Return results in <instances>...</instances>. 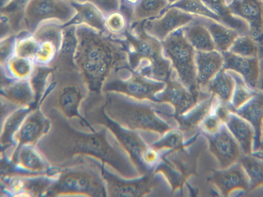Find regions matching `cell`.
<instances>
[{"label": "cell", "instance_id": "cell-1", "mask_svg": "<svg viewBox=\"0 0 263 197\" xmlns=\"http://www.w3.org/2000/svg\"><path fill=\"white\" fill-rule=\"evenodd\" d=\"M44 113L51 120V127L36 145L52 166L63 168L77 156L86 155L100 160L123 178L141 176L106 127L95 131H83L74 127L70 120L58 110L52 109Z\"/></svg>", "mask_w": 263, "mask_h": 197}, {"label": "cell", "instance_id": "cell-2", "mask_svg": "<svg viewBox=\"0 0 263 197\" xmlns=\"http://www.w3.org/2000/svg\"><path fill=\"white\" fill-rule=\"evenodd\" d=\"M76 35L74 64L89 92L101 93L118 70L129 67L127 49L121 41L85 25L76 26Z\"/></svg>", "mask_w": 263, "mask_h": 197}, {"label": "cell", "instance_id": "cell-3", "mask_svg": "<svg viewBox=\"0 0 263 197\" xmlns=\"http://www.w3.org/2000/svg\"><path fill=\"white\" fill-rule=\"evenodd\" d=\"M89 93L87 83L76 67L50 69L45 77L39 105L44 113L52 109L58 110L68 120L77 118L82 126L95 131L80 111Z\"/></svg>", "mask_w": 263, "mask_h": 197}, {"label": "cell", "instance_id": "cell-4", "mask_svg": "<svg viewBox=\"0 0 263 197\" xmlns=\"http://www.w3.org/2000/svg\"><path fill=\"white\" fill-rule=\"evenodd\" d=\"M102 100L106 115L123 128L160 135L174 128L172 120L162 119L158 111L168 103L137 100L115 91L103 92Z\"/></svg>", "mask_w": 263, "mask_h": 197}, {"label": "cell", "instance_id": "cell-5", "mask_svg": "<svg viewBox=\"0 0 263 197\" xmlns=\"http://www.w3.org/2000/svg\"><path fill=\"white\" fill-rule=\"evenodd\" d=\"M128 27L121 38L129 53V68L149 78L166 82L172 71L161 42L146 33L142 25Z\"/></svg>", "mask_w": 263, "mask_h": 197}, {"label": "cell", "instance_id": "cell-6", "mask_svg": "<svg viewBox=\"0 0 263 197\" xmlns=\"http://www.w3.org/2000/svg\"><path fill=\"white\" fill-rule=\"evenodd\" d=\"M102 163L92 156H77L69 165L61 168L57 181L45 196H107Z\"/></svg>", "mask_w": 263, "mask_h": 197}, {"label": "cell", "instance_id": "cell-7", "mask_svg": "<svg viewBox=\"0 0 263 197\" xmlns=\"http://www.w3.org/2000/svg\"><path fill=\"white\" fill-rule=\"evenodd\" d=\"M161 43L164 55L171 62L172 69L178 79L190 90L201 91L197 82L196 50L186 39L182 28L172 33Z\"/></svg>", "mask_w": 263, "mask_h": 197}, {"label": "cell", "instance_id": "cell-8", "mask_svg": "<svg viewBox=\"0 0 263 197\" xmlns=\"http://www.w3.org/2000/svg\"><path fill=\"white\" fill-rule=\"evenodd\" d=\"M35 145L21 146L9 155L1 152V175H39L59 173Z\"/></svg>", "mask_w": 263, "mask_h": 197}, {"label": "cell", "instance_id": "cell-9", "mask_svg": "<svg viewBox=\"0 0 263 197\" xmlns=\"http://www.w3.org/2000/svg\"><path fill=\"white\" fill-rule=\"evenodd\" d=\"M165 84L164 82L145 77L126 67L118 70L104 84L102 92L115 91L137 100L157 101L156 95Z\"/></svg>", "mask_w": 263, "mask_h": 197}, {"label": "cell", "instance_id": "cell-10", "mask_svg": "<svg viewBox=\"0 0 263 197\" xmlns=\"http://www.w3.org/2000/svg\"><path fill=\"white\" fill-rule=\"evenodd\" d=\"M76 14L68 0H29L24 11L25 30L33 33L40 24L48 20L58 21L64 26Z\"/></svg>", "mask_w": 263, "mask_h": 197}, {"label": "cell", "instance_id": "cell-11", "mask_svg": "<svg viewBox=\"0 0 263 197\" xmlns=\"http://www.w3.org/2000/svg\"><path fill=\"white\" fill-rule=\"evenodd\" d=\"M59 173L30 175H1V196H45L57 181Z\"/></svg>", "mask_w": 263, "mask_h": 197}, {"label": "cell", "instance_id": "cell-12", "mask_svg": "<svg viewBox=\"0 0 263 197\" xmlns=\"http://www.w3.org/2000/svg\"><path fill=\"white\" fill-rule=\"evenodd\" d=\"M165 83L164 88L156 95V100L170 104L177 116L186 113L200 102L212 95L208 92L190 90L178 79L172 69Z\"/></svg>", "mask_w": 263, "mask_h": 197}, {"label": "cell", "instance_id": "cell-13", "mask_svg": "<svg viewBox=\"0 0 263 197\" xmlns=\"http://www.w3.org/2000/svg\"><path fill=\"white\" fill-rule=\"evenodd\" d=\"M204 135L219 169H226L239 162L243 154L242 150L225 124L215 134Z\"/></svg>", "mask_w": 263, "mask_h": 197}, {"label": "cell", "instance_id": "cell-14", "mask_svg": "<svg viewBox=\"0 0 263 197\" xmlns=\"http://www.w3.org/2000/svg\"><path fill=\"white\" fill-rule=\"evenodd\" d=\"M195 15L177 8L168 7L159 17L144 21L142 27L146 33L161 42L192 22Z\"/></svg>", "mask_w": 263, "mask_h": 197}, {"label": "cell", "instance_id": "cell-15", "mask_svg": "<svg viewBox=\"0 0 263 197\" xmlns=\"http://www.w3.org/2000/svg\"><path fill=\"white\" fill-rule=\"evenodd\" d=\"M210 181L221 196H236L250 190L249 179L239 162L215 171Z\"/></svg>", "mask_w": 263, "mask_h": 197}, {"label": "cell", "instance_id": "cell-16", "mask_svg": "<svg viewBox=\"0 0 263 197\" xmlns=\"http://www.w3.org/2000/svg\"><path fill=\"white\" fill-rule=\"evenodd\" d=\"M51 120L43 111L39 105L26 117L14 136V147L7 155L21 146L36 145L38 141L46 134L51 127Z\"/></svg>", "mask_w": 263, "mask_h": 197}, {"label": "cell", "instance_id": "cell-17", "mask_svg": "<svg viewBox=\"0 0 263 197\" xmlns=\"http://www.w3.org/2000/svg\"><path fill=\"white\" fill-rule=\"evenodd\" d=\"M101 169L107 196H145L150 193L156 185L154 179L150 176L134 182L123 180L107 169L103 163Z\"/></svg>", "mask_w": 263, "mask_h": 197}, {"label": "cell", "instance_id": "cell-18", "mask_svg": "<svg viewBox=\"0 0 263 197\" xmlns=\"http://www.w3.org/2000/svg\"><path fill=\"white\" fill-rule=\"evenodd\" d=\"M231 13L245 21L249 28V35L257 43L263 28L262 0H226Z\"/></svg>", "mask_w": 263, "mask_h": 197}, {"label": "cell", "instance_id": "cell-19", "mask_svg": "<svg viewBox=\"0 0 263 197\" xmlns=\"http://www.w3.org/2000/svg\"><path fill=\"white\" fill-rule=\"evenodd\" d=\"M221 53L223 58V69L237 73L251 89L260 91L258 89L259 60L257 57L242 56L229 51Z\"/></svg>", "mask_w": 263, "mask_h": 197}, {"label": "cell", "instance_id": "cell-20", "mask_svg": "<svg viewBox=\"0 0 263 197\" xmlns=\"http://www.w3.org/2000/svg\"><path fill=\"white\" fill-rule=\"evenodd\" d=\"M195 63L198 87L201 91L206 92L208 84L222 68L223 58L222 53L216 50L209 51L196 50Z\"/></svg>", "mask_w": 263, "mask_h": 197}, {"label": "cell", "instance_id": "cell-21", "mask_svg": "<svg viewBox=\"0 0 263 197\" xmlns=\"http://www.w3.org/2000/svg\"><path fill=\"white\" fill-rule=\"evenodd\" d=\"M230 110L247 121L253 126L255 131L253 153L259 151L263 122V91H258L239 108Z\"/></svg>", "mask_w": 263, "mask_h": 197}, {"label": "cell", "instance_id": "cell-22", "mask_svg": "<svg viewBox=\"0 0 263 197\" xmlns=\"http://www.w3.org/2000/svg\"><path fill=\"white\" fill-rule=\"evenodd\" d=\"M5 79L4 83L1 84V97L20 107L30 106L35 108L36 94L30 79L19 81Z\"/></svg>", "mask_w": 263, "mask_h": 197}, {"label": "cell", "instance_id": "cell-23", "mask_svg": "<svg viewBox=\"0 0 263 197\" xmlns=\"http://www.w3.org/2000/svg\"><path fill=\"white\" fill-rule=\"evenodd\" d=\"M77 43L76 26H63L61 46L48 68L54 69L76 67L73 57Z\"/></svg>", "mask_w": 263, "mask_h": 197}, {"label": "cell", "instance_id": "cell-24", "mask_svg": "<svg viewBox=\"0 0 263 197\" xmlns=\"http://www.w3.org/2000/svg\"><path fill=\"white\" fill-rule=\"evenodd\" d=\"M225 125L239 144L243 154H252L255 131L251 124L236 113L231 112Z\"/></svg>", "mask_w": 263, "mask_h": 197}, {"label": "cell", "instance_id": "cell-25", "mask_svg": "<svg viewBox=\"0 0 263 197\" xmlns=\"http://www.w3.org/2000/svg\"><path fill=\"white\" fill-rule=\"evenodd\" d=\"M76 11L72 19L65 25H85L100 32H104V16L93 4L89 2L70 1ZM64 25V26H65Z\"/></svg>", "mask_w": 263, "mask_h": 197}, {"label": "cell", "instance_id": "cell-26", "mask_svg": "<svg viewBox=\"0 0 263 197\" xmlns=\"http://www.w3.org/2000/svg\"><path fill=\"white\" fill-rule=\"evenodd\" d=\"M34 108L22 107L13 111L1 123V150L9 153L14 147V136L27 115Z\"/></svg>", "mask_w": 263, "mask_h": 197}, {"label": "cell", "instance_id": "cell-27", "mask_svg": "<svg viewBox=\"0 0 263 197\" xmlns=\"http://www.w3.org/2000/svg\"><path fill=\"white\" fill-rule=\"evenodd\" d=\"M1 72L5 78L12 81L30 80L34 75L37 66L33 60L14 54L1 64Z\"/></svg>", "mask_w": 263, "mask_h": 197}, {"label": "cell", "instance_id": "cell-28", "mask_svg": "<svg viewBox=\"0 0 263 197\" xmlns=\"http://www.w3.org/2000/svg\"><path fill=\"white\" fill-rule=\"evenodd\" d=\"M216 96L212 95L200 102L190 111L183 115L177 116L178 127L185 133H191L200 128V125L205 117L211 112Z\"/></svg>", "mask_w": 263, "mask_h": 197}, {"label": "cell", "instance_id": "cell-29", "mask_svg": "<svg viewBox=\"0 0 263 197\" xmlns=\"http://www.w3.org/2000/svg\"><path fill=\"white\" fill-rule=\"evenodd\" d=\"M197 17L209 30L215 50L221 53L228 51L234 40L240 35L236 30L213 19L199 15Z\"/></svg>", "mask_w": 263, "mask_h": 197}, {"label": "cell", "instance_id": "cell-30", "mask_svg": "<svg viewBox=\"0 0 263 197\" xmlns=\"http://www.w3.org/2000/svg\"><path fill=\"white\" fill-rule=\"evenodd\" d=\"M183 34L196 51H209L215 50L211 34L203 23L195 15L194 19L182 28Z\"/></svg>", "mask_w": 263, "mask_h": 197}, {"label": "cell", "instance_id": "cell-31", "mask_svg": "<svg viewBox=\"0 0 263 197\" xmlns=\"http://www.w3.org/2000/svg\"><path fill=\"white\" fill-rule=\"evenodd\" d=\"M169 5L167 0H138L132 8L130 26L159 17Z\"/></svg>", "mask_w": 263, "mask_h": 197}, {"label": "cell", "instance_id": "cell-32", "mask_svg": "<svg viewBox=\"0 0 263 197\" xmlns=\"http://www.w3.org/2000/svg\"><path fill=\"white\" fill-rule=\"evenodd\" d=\"M204 4L220 19L221 23L239 32L240 35H249L247 23L242 19L232 14L226 0H202Z\"/></svg>", "mask_w": 263, "mask_h": 197}, {"label": "cell", "instance_id": "cell-33", "mask_svg": "<svg viewBox=\"0 0 263 197\" xmlns=\"http://www.w3.org/2000/svg\"><path fill=\"white\" fill-rule=\"evenodd\" d=\"M234 80L227 70L222 68L210 81L206 92L216 95L221 102L231 104Z\"/></svg>", "mask_w": 263, "mask_h": 197}, {"label": "cell", "instance_id": "cell-34", "mask_svg": "<svg viewBox=\"0 0 263 197\" xmlns=\"http://www.w3.org/2000/svg\"><path fill=\"white\" fill-rule=\"evenodd\" d=\"M239 162L249 179L250 192L263 188V159L253 154H242Z\"/></svg>", "mask_w": 263, "mask_h": 197}, {"label": "cell", "instance_id": "cell-35", "mask_svg": "<svg viewBox=\"0 0 263 197\" xmlns=\"http://www.w3.org/2000/svg\"><path fill=\"white\" fill-rule=\"evenodd\" d=\"M63 26L54 20L46 21L40 24L32 34L40 43L43 42L53 43L58 51L62 41Z\"/></svg>", "mask_w": 263, "mask_h": 197}, {"label": "cell", "instance_id": "cell-36", "mask_svg": "<svg viewBox=\"0 0 263 197\" xmlns=\"http://www.w3.org/2000/svg\"><path fill=\"white\" fill-rule=\"evenodd\" d=\"M40 45V42L32 33L27 31L22 32L15 36L14 54L33 60Z\"/></svg>", "mask_w": 263, "mask_h": 197}, {"label": "cell", "instance_id": "cell-37", "mask_svg": "<svg viewBox=\"0 0 263 197\" xmlns=\"http://www.w3.org/2000/svg\"><path fill=\"white\" fill-rule=\"evenodd\" d=\"M234 80V87L230 109H237L251 99L258 91L251 89L237 73L228 70Z\"/></svg>", "mask_w": 263, "mask_h": 197}, {"label": "cell", "instance_id": "cell-38", "mask_svg": "<svg viewBox=\"0 0 263 197\" xmlns=\"http://www.w3.org/2000/svg\"><path fill=\"white\" fill-rule=\"evenodd\" d=\"M104 32L120 40L128 28L126 15L121 10L108 14L104 17Z\"/></svg>", "mask_w": 263, "mask_h": 197}, {"label": "cell", "instance_id": "cell-39", "mask_svg": "<svg viewBox=\"0 0 263 197\" xmlns=\"http://www.w3.org/2000/svg\"><path fill=\"white\" fill-rule=\"evenodd\" d=\"M168 7L179 8L187 13L213 19L219 23L220 19L202 0H177Z\"/></svg>", "mask_w": 263, "mask_h": 197}, {"label": "cell", "instance_id": "cell-40", "mask_svg": "<svg viewBox=\"0 0 263 197\" xmlns=\"http://www.w3.org/2000/svg\"><path fill=\"white\" fill-rule=\"evenodd\" d=\"M228 51L242 56L258 57V46L250 35H239Z\"/></svg>", "mask_w": 263, "mask_h": 197}, {"label": "cell", "instance_id": "cell-41", "mask_svg": "<svg viewBox=\"0 0 263 197\" xmlns=\"http://www.w3.org/2000/svg\"><path fill=\"white\" fill-rule=\"evenodd\" d=\"M185 135L180 129H172L166 133L163 138L151 144L152 146L161 150L163 149L176 150L184 146Z\"/></svg>", "mask_w": 263, "mask_h": 197}, {"label": "cell", "instance_id": "cell-42", "mask_svg": "<svg viewBox=\"0 0 263 197\" xmlns=\"http://www.w3.org/2000/svg\"><path fill=\"white\" fill-rule=\"evenodd\" d=\"M57 51L58 49L53 43L50 42H42L33 61L37 67L48 68Z\"/></svg>", "mask_w": 263, "mask_h": 197}, {"label": "cell", "instance_id": "cell-43", "mask_svg": "<svg viewBox=\"0 0 263 197\" xmlns=\"http://www.w3.org/2000/svg\"><path fill=\"white\" fill-rule=\"evenodd\" d=\"M80 2H89L95 5L103 13L104 17L121 8V0H68Z\"/></svg>", "mask_w": 263, "mask_h": 197}, {"label": "cell", "instance_id": "cell-44", "mask_svg": "<svg viewBox=\"0 0 263 197\" xmlns=\"http://www.w3.org/2000/svg\"><path fill=\"white\" fill-rule=\"evenodd\" d=\"M222 124L218 117L211 111L201 123L200 129L204 135H211L216 133Z\"/></svg>", "mask_w": 263, "mask_h": 197}, {"label": "cell", "instance_id": "cell-45", "mask_svg": "<svg viewBox=\"0 0 263 197\" xmlns=\"http://www.w3.org/2000/svg\"><path fill=\"white\" fill-rule=\"evenodd\" d=\"M16 35H11L1 38L0 41V64L5 62L14 54V44Z\"/></svg>", "mask_w": 263, "mask_h": 197}, {"label": "cell", "instance_id": "cell-46", "mask_svg": "<svg viewBox=\"0 0 263 197\" xmlns=\"http://www.w3.org/2000/svg\"><path fill=\"white\" fill-rule=\"evenodd\" d=\"M21 107H22L1 97V123L11 113Z\"/></svg>", "mask_w": 263, "mask_h": 197}, {"label": "cell", "instance_id": "cell-47", "mask_svg": "<svg viewBox=\"0 0 263 197\" xmlns=\"http://www.w3.org/2000/svg\"><path fill=\"white\" fill-rule=\"evenodd\" d=\"M257 43L258 46V58L259 60H263V28L261 35Z\"/></svg>", "mask_w": 263, "mask_h": 197}, {"label": "cell", "instance_id": "cell-48", "mask_svg": "<svg viewBox=\"0 0 263 197\" xmlns=\"http://www.w3.org/2000/svg\"><path fill=\"white\" fill-rule=\"evenodd\" d=\"M260 75L258 89L263 91V60H259Z\"/></svg>", "mask_w": 263, "mask_h": 197}, {"label": "cell", "instance_id": "cell-49", "mask_svg": "<svg viewBox=\"0 0 263 197\" xmlns=\"http://www.w3.org/2000/svg\"><path fill=\"white\" fill-rule=\"evenodd\" d=\"M138 1V0H121V4H126L132 7Z\"/></svg>", "mask_w": 263, "mask_h": 197}, {"label": "cell", "instance_id": "cell-50", "mask_svg": "<svg viewBox=\"0 0 263 197\" xmlns=\"http://www.w3.org/2000/svg\"><path fill=\"white\" fill-rule=\"evenodd\" d=\"M252 154L258 157L263 159V150L253 153Z\"/></svg>", "mask_w": 263, "mask_h": 197}, {"label": "cell", "instance_id": "cell-51", "mask_svg": "<svg viewBox=\"0 0 263 197\" xmlns=\"http://www.w3.org/2000/svg\"><path fill=\"white\" fill-rule=\"evenodd\" d=\"M263 150V122L261 127V142H260V149L258 151Z\"/></svg>", "mask_w": 263, "mask_h": 197}, {"label": "cell", "instance_id": "cell-52", "mask_svg": "<svg viewBox=\"0 0 263 197\" xmlns=\"http://www.w3.org/2000/svg\"><path fill=\"white\" fill-rule=\"evenodd\" d=\"M11 0H1V7L5 6Z\"/></svg>", "mask_w": 263, "mask_h": 197}, {"label": "cell", "instance_id": "cell-53", "mask_svg": "<svg viewBox=\"0 0 263 197\" xmlns=\"http://www.w3.org/2000/svg\"><path fill=\"white\" fill-rule=\"evenodd\" d=\"M167 1H168V3L170 4V5L173 4L174 3H175L177 0H167Z\"/></svg>", "mask_w": 263, "mask_h": 197}, {"label": "cell", "instance_id": "cell-54", "mask_svg": "<svg viewBox=\"0 0 263 197\" xmlns=\"http://www.w3.org/2000/svg\"><path fill=\"white\" fill-rule=\"evenodd\" d=\"M262 2H263V0H262Z\"/></svg>", "mask_w": 263, "mask_h": 197}]
</instances>
